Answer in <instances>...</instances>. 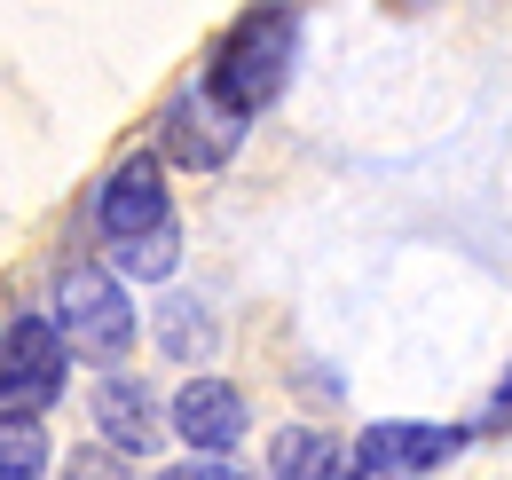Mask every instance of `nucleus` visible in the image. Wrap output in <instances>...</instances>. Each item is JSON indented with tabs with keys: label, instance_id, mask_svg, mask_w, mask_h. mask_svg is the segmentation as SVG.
<instances>
[{
	"label": "nucleus",
	"instance_id": "obj_1",
	"mask_svg": "<svg viewBox=\"0 0 512 480\" xmlns=\"http://www.w3.org/2000/svg\"><path fill=\"white\" fill-rule=\"evenodd\" d=\"M292 63H300V16L284 8V0H268L253 16H237L229 32H221V48L205 63V95L229 111V119L253 126L276 95H284V79H292Z\"/></svg>",
	"mask_w": 512,
	"mask_h": 480
},
{
	"label": "nucleus",
	"instance_id": "obj_2",
	"mask_svg": "<svg viewBox=\"0 0 512 480\" xmlns=\"http://www.w3.org/2000/svg\"><path fill=\"white\" fill-rule=\"evenodd\" d=\"M56 339L87 362H119L134 347V307L111 268H64L56 284Z\"/></svg>",
	"mask_w": 512,
	"mask_h": 480
},
{
	"label": "nucleus",
	"instance_id": "obj_3",
	"mask_svg": "<svg viewBox=\"0 0 512 480\" xmlns=\"http://www.w3.org/2000/svg\"><path fill=\"white\" fill-rule=\"evenodd\" d=\"M64 378H71V347L56 339L48 315H16V323L0 331V418H40V410H56Z\"/></svg>",
	"mask_w": 512,
	"mask_h": 480
},
{
	"label": "nucleus",
	"instance_id": "obj_4",
	"mask_svg": "<svg viewBox=\"0 0 512 480\" xmlns=\"http://www.w3.org/2000/svg\"><path fill=\"white\" fill-rule=\"evenodd\" d=\"M95 229H103L111 252L134 244V237L174 229V205H166V158H127L119 174L103 181V197H95Z\"/></svg>",
	"mask_w": 512,
	"mask_h": 480
},
{
	"label": "nucleus",
	"instance_id": "obj_5",
	"mask_svg": "<svg viewBox=\"0 0 512 480\" xmlns=\"http://www.w3.org/2000/svg\"><path fill=\"white\" fill-rule=\"evenodd\" d=\"M465 449V425H402L386 418L355 441V473L347 480H410V473H442Z\"/></svg>",
	"mask_w": 512,
	"mask_h": 480
},
{
	"label": "nucleus",
	"instance_id": "obj_6",
	"mask_svg": "<svg viewBox=\"0 0 512 480\" xmlns=\"http://www.w3.org/2000/svg\"><path fill=\"white\" fill-rule=\"evenodd\" d=\"M237 142H245V119H229L205 87H182V95L166 103V158H174V166L213 174V166L237 158Z\"/></svg>",
	"mask_w": 512,
	"mask_h": 480
},
{
	"label": "nucleus",
	"instance_id": "obj_7",
	"mask_svg": "<svg viewBox=\"0 0 512 480\" xmlns=\"http://www.w3.org/2000/svg\"><path fill=\"white\" fill-rule=\"evenodd\" d=\"M245 394L237 386H221V378H190L182 394H174V425H182V441L190 449H237L245 441Z\"/></svg>",
	"mask_w": 512,
	"mask_h": 480
},
{
	"label": "nucleus",
	"instance_id": "obj_8",
	"mask_svg": "<svg viewBox=\"0 0 512 480\" xmlns=\"http://www.w3.org/2000/svg\"><path fill=\"white\" fill-rule=\"evenodd\" d=\"M95 425H103V449H119V457L150 449V441H158V410H150V386L111 370V378L95 386Z\"/></svg>",
	"mask_w": 512,
	"mask_h": 480
},
{
	"label": "nucleus",
	"instance_id": "obj_9",
	"mask_svg": "<svg viewBox=\"0 0 512 480\" xmlns=\"http://www.w3.org/2000/svg\"><path fill=\"white\" fill-rule=\"evenodd\" d=\"M268 473L276 480H347V449L316 433V425H284L276 449H268Z\"/></svg>",
	"mask_w": 512,
	"mask_h": 480
},
{
	"label": "nucleus",
	"instance_id": "obj_10",
	"mask_svg": "<svg viewBox=\"0 0 512 480\" xmlns=\"http://www.w3.org/2000/svg\"><path fill=\"white\" fill-rule=\"evenodd\" d=\"M158 347H166L174 362H197V355H213V315H205L197 300H182V292H174V300L158 307Z\"/></svg>",
	"mask_w": 512,
	"mask_h": 480
},
{
	"label": "nucleus",
	"instance_id": "obj_11",
	"mask_svg": "<svg viewBox=\"0 0 512 480\" xmlns=\"http://www.w3.org/2000/svg\"><path fill=\"white\" fill-rule=\"evenodd\" d=\"M40 473H48L40 418H0V480H40Z\"/></svg>",
	"mask_w": 512,
	"mask_h": 480
},
{
	"label": "nucleus",
	"instance_id": "obj_12",
	"mask_svg": "<svg viewBox=\"0 0 512 480\" xmlns=\"http://www.w3.org/2000/svg\"><path fill=\"white\" fill-rule=\"evenodd\" d=\"M111 260H119V276H142V284L174 276V260H182V221H174V229H158V237H134V244H119Z\"/></svg>",
	"mask_w": 512,
	"mask_h": 480
},
{
	"label": "nucleus",
	"instance_id": "obj_13",
	"mask_svg": "<svg viewBox=\"0 0 512 480\" xmlns=\"http://www.w3.org/2000/svg\"><path fill=\"white\" fill-rule=\"evenodd\" d=\"M64 480H134V473H127V457H119V449H71V457H64Z\"/></svg>",
	"mask_w": 512,
	"mask_h": 480
},
{
	"label": "nucleus",
	"instance_id": "obj_14",
	"mask_svg": "<svg viewBox=\"0 0 512 480\" xmlns=\"http://www.w3.org/2000/svg\"><path fill=\"white\" fill-rule=\"evenodd\" d=\"M158 480H253V473H237L221 457H197V465H174V473H158Z\"/></svg>",
	"mask_w": 512,
	"mask_h": 480
},
{
	"label": "nucleus",
	"instance_id": "obj_15",
	"mask_svg": "<svg viewBox=\"0 0 512 480\" xmlns=\"http://www.w3.org/2000/svg\"><path fill=\"white\" fill-rule=\"evenodd\" d=\"M489 433H512V370H505V386H497V402H489Z\"/></svg>",
	"mask_w": 512,
	"mask_h": 480
},
{
	"label": "nucleus",
	"instance_id": "obj_16",
	"mask_svg": "<svg viewBox=\"0 0 512 480\" xmlns=\"http://www.w3.org/2000/svg\"><path fill=\"white\" fill-rule=\"evenodd\" d=\"M394 8H410V0H394Z\"/></svg>",
	"mask_w": 512,
	"mask_h": 480
}]
</instances>
